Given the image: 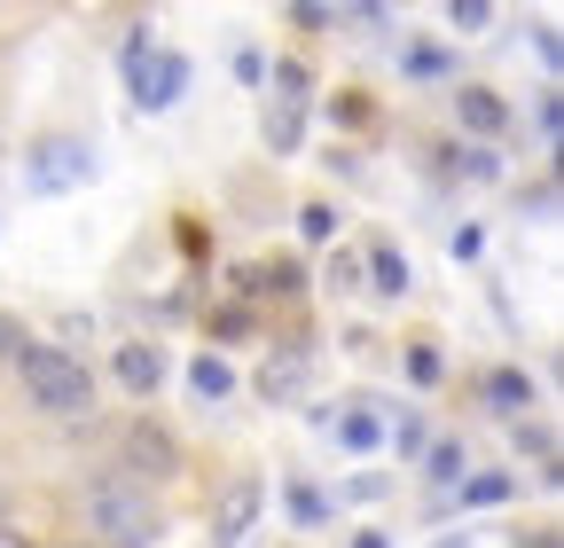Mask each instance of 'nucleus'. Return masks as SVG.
<instances>
[{
  "mask_svg": "<svg viewBox=\"0 0 564 548\" xmlns=\"http://www.w3.org/2000/svg\"><path fill=\"white\" fill-rule=\"evenodd\" d=\"M87 525H95L110 548H150V540L165 533L150 486H133L126 470H110V478H95V486H87Z\"/></svg>",
  "mask_w": 564,
  "mask_h": 548,
  "instance_id": "obj_1",
  "label": "nucleus"
},
{
  "mask_svg": "<svg viewBox=\"0 0 564 548\" xmlns=\"http://www.w3.org/2000/svg\"><path fill=\"white\" fill-rule=\"evenodd\" d=\"M17 376H24V399L47 407V416H87V407H95L87 361L63 353V346H24V353H17Z\"/></svg>",
  "mask_w": 564,
  "mask_h": 548,
  "instance_id": "obj_2",
  "label": "nucleus"
},
{
  "mask_svg": "<svg viewBox=\"0 0 564 548\" xmlns=\"http://www.w3.org/2000/svg\"><path fill=\"white\" fill-rule=\"evenodd\" d=\"M79 180H95V150H87V142H70V133H55V142H40V150L24 157V188H32V196L79 188Z\"/></svg>",
  "mask_w": 564,
  "mask_h": 548,
  "instance_id": "obj_3",
  "label": "nucleus"
},
{
  "mask_svg": "<svg viewBox=\"0 0 564 548\" xmlns=\"http://www.w3.org/2000/svg\"><path fill=\"white\" fill-rule=\"evenodd\" d=\"M299 125H306V72L299 63H274V102H267V142L291 157L299 150Z\"/></svg>",
  "mask_w": 564,
  "mask_h": 548,
  "instance_id": "obj_4",
  "label": "nucleus"
},
{
  "mask_svg": "<svg viewBox=\"0 0 564 548\" xmlns=\"http://www.w3.org/2000/svg\"><path fill=\"white\" fill-rule=\"evenodd\" d=\"M188 87V55H141L133 63V102L141 110H173Z\"/></svg>",
  "mask_w": 564,
  "mask_h": 548,
  "instance_id": "obj_5",
  "label": "nucleus"
},
{
  "mask_svg": "<svg viewBox=\"0 0 564 548\" xmlns=\"http://www.w3.org/2000/svg\"><path fill=\"white\" fill-rule=\"evenodd\" d=\"M118 454H126V470H141V478H173V470H181V447H173V431H158V424H133ZM141 478H133V486H141Z\"/></svg>",
  "mask_w": 564,
  "mask_h": 548,
  "instance_id": "obj_6",
  "label": "nucleus"
},
{
  "mask_svg": "<svg viewBox=\"0 0 564 548\" xmlns=\"http://www.w3.org/2000/svg\"><path fill=\"white\" fill-rule=\"evenodd\" d=\"M259 486H251V478H243V486H228V502H220V517H212V548H236L243 533H251V517H259Z\"/></svg>",
  "mask_w": 564,
  "mask_h": 548,
  "instance_id": "obj_7",
  "label": "nucleus"
},
{
  "mask_svg": "<svg viewBox=\"0 0 564 548\" xmlns=\"http://www.w3.org/2000/svg\"><path fill=\"white\" fill-rule=\"evenodd\" d=\"M455 118H463L470 133H502V125H510V102L494 95V87H455Z\"/></svg>",
  "mask_w": 564,
  "mask_h": 548,
  "instance_id": "obj_8",
  "label": "nucleus"
},
{
  "mask_svg": "<svg viewBox=\"0 0 564 548\" xmlns=\"http://www.w3.org/2000/svg\"><path fill=\"white\" fill-rule=\"evenodd\" d=\"M118 384L126 392H158L165 384V353L158 346H118Z\"/></svg>",
  "mask_w": 564,
  "mask_h": 548,
  "instance_id": "obj_9",
  "label": "nucleus"
},
{
  "mask_svg": "<svg viewBox=\"0 0 564 548\" xmlns=\"http://www.w3.org/2000/svg\"><path fill=\"white\" fill-rule=\"evenodd\" d=\"M486 407L525 416V407H533V376H525V369H494V376H486Z\"/></svg>",
  "mask_w": 564,
  "mask_h": 548,
  "instance_id": "obj_10",
  "label": "nucleus"
},
{
  "mask_svg": "<svg viewBox=\"0 0 564 548\" xmlns=\"http://www.w3.org/2000/svg\"><path fill=\"white\" fill-rule=\"evenodd\" d=\"M306 283V274L291 266V259H274V266H243V298H291Z\"/></svg>",
  "mask_w": 564,
  "mask_h": 548,
  "instance_id": "obj_11",
  "label": "nucleus"
},
{
  "mask_svg": "<svg viewBox=\"0 0 564 548\" xmlns=\"http://www.w3.org/2000/svg\"><path fill=\"white\" fill-rule=\"evenodd\" d=\"M408 283H415V274H408V259H400L392 243H377V251H369V291H384V298H400Z\"/></svg>",
  "mask_w": 564,
  "mask_h": 548,
  "instance_id": "obj_12",
  "label": "nucleus"
},
{
  "mask_svg": "<svg viewBox=\"0 0 564 548\" xmlns=\"http://www.w3.org/2000/svg\"><path fill=\"white\" fill-rule=\"evenodd\" d=\"M188 384H196V399H228V392H236V369H228L220 353H204V361L188 369Z\"/></svg>",
  "mask_w": 564,
  "mask_h": 548,
  "instance_id": "obj_13",
  "label": "nucleus"
},
{
  "mask_svg": "<svg viewBox=\"0 0 564 548\" xmlns=\"http://www.w3.org/2000/svg\"><path fill=\"white\" fill-rule=\"evenodd\" d=\"M299 376H306V353H282V361H267L259 392H267V399H291V392H299Z\"/></svg>",
  "mask_w": 564,
  "mask_h": 548,
  "instance_id": "obj_14",
  "label": "nucleus"
},
{
  "mask_svg": "<svg viewBox=\"0 0 564 548\" xmlns=\"http://www.w3.org/2000/svg\"><path fill=\"white\" fill-rule=\"evenodd\" d=\"M337 439H345V447H352V454H369V447H377V439H384V424H377V416H369V407H352V416H337Z\"/></svg>",
  "mask_w": 564,
  "mask_h": 548,
  "instance_id": "obj_15",
  "label": "nucleus"
},
{
  "mask_svg": "<svg viewBox=\"0 0 564 548\" xmlns=\"http://www.w3.org/2000/svg\"><path fill=\"white\" fill-rule=\"evenodd\" d=\"M494 502H510V478H502V470H486V478H470V486H463V509H494Z\"/></svg>",
  "mask_w": 564,
  "mask_h": 548,
  "instance_id": "obj_16",
  "label": "nucleus"
},
{
  "mask_svg": "<svg viewBox=\"0 0 564 548\" xmlns=\"http://www.w3.org/2000/svg\"><path fill=\"white\" fill-rule=\"evenodd\" d=\"M518 447H525V454L556 478V439H549V424H518Z\"/></svg>",
  "mask_w": 564,
  "mask_h": 548,
  "instance_id": "obj_17",
  "label": "nucleus"
},
{
  "mask_svg": "<svg viewBox=\"0 0 564 548\" xmlns=\"http://www.w3.org/2000/svg\"><path fill=\"white\" fill-rule=\"evenodd\" d=\"M299 235H306V243H329V235H337V212H329V204H306V212H299Z\"/></svg>",
  "mask_w": 564,
  "mask_h": 548,
  "instance_id": "obj_18",
  "label": "nucleus"
},
{
  "mask_svg": "<svg viewBox=\"0 0 564 548\" xmlns=\"http://www.w3.org/2000/svg\"><path fill=\"white\" fill-rule=\"evenodd\" d=\"M291 517H299V525H322V517H329V502H322L314 486H291Z\"/></svg>",
  "mask_w": 564,
  "mask_h": 548,
  "instance_id": "obj_19",
  "label": "nucleus"
},
{
  "mask_svg": "<svg viewBox=\"0 0 564 548\" xmlns=\"http://www.w3.org/2000/svg\"><path fill=\"white\" fill-rule=\"evenodd\" d=\"M486 17H494L486 0H455V9H447V24H455V32H486Z\"/></svg>",
  "mask_w": 564,
  "mask_h": 548,
  "instance_id": "obj_20",
  "label": "nucleus"
},
{
  "mask_svg": "<svg viewBox=\"0 0 564 548\" xmlns=\"http://www.w3.org/2000/svg\"><path fill=\"white\" fill-rule=\"evenodd\" d=\"M408 376H415V384H440V353L415 346V353H408Z\"/></svg>",
  "mask_w": 564,
  "mask_h": 548,
  "instance_id": "obj_21",
  "label": "nucleus"
},
{
  "mask_svg": "<svg viewBox=\"0 0 564 548\" xmlns=\"http://www.w3.org/2000/svg\"><path fill=\"white\" fill-rule=\"evenodd\" d=\"M32 346V337H24V321H9V314H0V361H17Z\"/></svg>",
  "mask_w": 564,
  "mask_h": 548,
  "instance_id": "obj_22",
  "label": "nucleus"
},
{
  "mask_svg": "<svg viewBox=\"0 0 564 548\" xmlns=\"http://www.w3.org/2000/svg\"><path fill=\"white\" fill-rule=\"evenodd\" d=\"M329 283H337V291H352V283H361V259L337 251V259H329Z\"/></svg>",
  "mask_w": 564,
  "mask_h": 548,
  "instance_id": "obj_23",
  "label": "nucleus"
},
{
  "mask_svg": "<svg viewBox=\"0 0 564 548\" xmlns=\"http://www.w3.org/2000/svg\"><path fill=\"white\" fill-rule=\"evenodd\" d=\"M455 165H463V173H470V180H494V173H502V165H494V157H486V150H463V157H455Z\"/></svg>",
  "mask_w": 564,
  "mask_h": 548,
  "instance_id": "obj_24",
  "label": "nucleus"
},
{
  "mask_svg": "<svg viewBox=\"0 0 564 548\" xmlns=\"http://www.w3.org/2000/svg\"><path fill=\"white\" fill-rule=\"evenodd\" d=\"M432 478H463V447H432Z\"/></svg>",
  "mask_w": 564,
  "mask_h": 548,
  "instance_id": "obj_25",
  "label": "nucleus"
},
{
  "mask_svg": "<svg viewBox=\"0 0 564 548\" xmlns=\"http://www.w3.org/2000/svg\"><path fill=\"white\" fill-rule=\"evenodd\" d=\"M518 548H556V533H525V540H518Z\"/></svg>",
  "mask_w": 564,
  "mask_h": 548,
  "instance_id": "obj_26",
  "label": "nucleus"
},
{
  "mask_svg": "<svg viewBox=\"0 0 564 548\" xmlns=\"http://www.w3.org/2000/svg\"><path fill=\"white\" fill-rule=\"evenodd\" d=\"M352 548H384V533H361V540H352Z\"/></svg>",
  "mask_w": 564,
  "mask_h": 548,
  "instance_id": "obj_27",
  "label": "nucleus"
},
{
  "mask_svg": "<svg viewBox=\"0 0 564 548\" xmlns=\"http://www.w3.org/2000/svg\"><path fill=\"white\" fill-rule=\"evenodd\" d=\"M0 517H9V486H0Z\"/></svg>",
  "mask_w": 564,
  "mask_h": 548,
  "instance_id": "obj_28",
  "label": "nucleus"
}]
</instances>
